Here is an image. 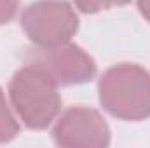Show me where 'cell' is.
Segmentation results:
<instances>
[{
  "label": "cell",
  "instance_id": "6da1fadb",
  "mask_svg": "<svg viewBox=\"0 0 150 148\" xmlns=\"http://www.w3.org/2000/svg\"><path fill=\"white\" fill-rule=\"evenodd\" d=\"M98 99L117 120L140 122L150 117V72L136 63H117L100 77Z\"/></svg>",
  "mask_w": 150,
  "mask_h": 148
},
{
  "label": "cell",
  "instance_id": "7a4b0ae2",
  "mask_svg": "<svg viewBox=\"0 0 150 148\" xmlns=\"http://www.w3.org/2000/svg\"><path fill=\"white\" fill-rule=\"evenodd\" d=\"M58 84L35 65H25L9 82L11 106L21 124L32 131H44L61 111Z\"/></svg>",
  "mask_w": 150,
  "mask_h": 148
},
{
  "label": "cell",
  "instance_id": "52a82bcc",
  "mask_svg": "<svg viewBox=\"0 0 150 148\" xmlns=\"http://www.w3.org/2000/svg\"><path fill=\"white\" fill-rule=\"evenodd\" d=\"M72 2L82 14H98L103 11H110L115 7H124L131 4V0H72Z\"/></svg>",
  "mask_w": 150,
  "mask_h": 148
},
{
  "label": "cell",
  "instance_id": "9c48e42d",
  "mask_svg": "<svg viewBox=\"0 0 150 148\" xmlns=\"http://www.w3.org/2000/svg\"><path fill=\"white\" fill-rule=\"evenodd\" d=\"M136 5L140 14L150 23V0H136Z\"/></svg>",
  "mask_w": 150,
  "mask_h": 148
},
{
  "label": "cell",
  "instance_id": "8992f818",
  "mask_svg": "<svg viewBox=\"0 0 150 148\" xmlns=\"http://www.w3.org/2000/svg\"><path fill=\"white\" fill-rule=\"evenodd\" d=\"M19 118L9 106L5 94L0 87V145L12 141L19 134Z\"/></svg>",
  "mask_w": 150,
  "mask_h": 148
},
{
  "label": "cell",
  "instance_id": "ba28073f",
  "mask_svg": "<svg viewBox=\"0 0 150 148\" xmlns=\"http://www.w3.org/2000/svg\"><path fill=\"white\" fill-rule=\"evenodd\" d=\"M19 11V0H0V26L11 23Z\"/></svg>",
  "mask_w": 150,
  "mask_h": 148
},
{
  "label": "cell",
  "instance_id": "277c9868",
  "mask_svg": "<svg viewBox=\"0 0 150 148\" xmlns=\"http://www.w3.org/2000/svg\"><path fill=\"white\" fill-rule=\"evenodd\" d=\"M25 61L44 70L58 85H80L96 77V61L82 47L65 42L52 47H33Z\"/></svg>",
  "mask_w": 150,
  "mask_h": 148
},
{
  "label": "cell",
  "instance_id": "5b68a950",
  "mask_svg": "<svg viewBox=\"0 0 150 148\" xmlns=\"http://www.w3.org/2000/svg\"><path fill=\"white\" fill-rule=\"evenodd\" d=\"M58 147L105 148L110 145V127L103 115L89 106H70L58 115L51 131Z\"/></svg>",
  "mask_w": 150,
  "mask_h": 148
},
{
  "label": "cell",
  "instance_id": "3957f363",
  "mask_svg": "<svg viewBox=\"0 0 150 148\" xmlns=\"http://www.w3.org/2000/svg\"><path fill=\"white\" fill-rule=\"evenodd\" d=\"M19 23L35 47H52L70 42L79 32V16L67 0L32 2L23 9Z\"/></svg>",
  "mask_w": 150,
  "mask_h": 148
}]
</instances>
